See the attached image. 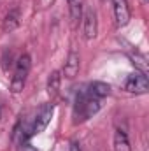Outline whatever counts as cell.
<instances>
[{
  "mask_svg": "<svg viewBox=\"0 0 149 151\" xmlns=\"http://www.w3.org/2000/svg\"><path fill=\"white\" fill-rule=\"evenodd\" d=\"M102 107V100L91 97L86 90H81L77 93L75 99V106H74V121L75 123H84L86 119L93 118L95 114L100 111Z\"/></svg>",
  "mask_w": 149,
  "mask_h": 151,
  "instance_id": "1",
  "label": "cell"
},
{
  "mask_svg": "<svg viewBox=\"0 0 149 151\" xmlns=\"http://www.w3.org/2000/svg\"><path fill=\"white\" fill-rule=\"evenodd\" d=\"M32 69V58L30 55H21L16 60V67H14V76L11 79V91L12 93H19L25 88V81L27 76Z\"/></svg>",
  "mask_w": 149,
  "mask_h": 151,
  "instance_id": "2",
  "label": "cell"
},
{
  "mask_svg": "<svg viewBox=\"0 0 149 151\" xmlns=\"http://www.w3.org/2000/svg\"><path fill=\"white\" fill-rule=\"evenodd\" d=\"M53 113H54V106H53V104L42 106V109L37 113L34 123H32V127H30V130H28V132H30L28 135H37V134H40V132H44L46 127L49 125L51 118H53Z\"/></svg>",
  "mask_w": 149,
  "mask_h": 151,
  "instance_id": "3",
  "label": "cell"
},
{
  "mask_svg": "<svg viewBox=\"0 0 149 151\" xmlns=\"http://www.w3.org/2000/svg\"><path fill=\"white\" fill-rule=\"evenodd\" d=\"M125 90L130 91V93H137V95L148 93L149 81H148V77H146V74L144 72H133V74H130L126 77V81H125Z\"/></svg>",
  "mask_w": 149,
  "mask_h": 151,
  "instance_id": "4",
  "label": "cell"
},
{
  "mask_svg": "<svg viewBox=\"0 0 149 151\" xmlns=\"http://www.w3.org/2000/svg\"><path fill=\"white\" fill-rule=\"evenodd\" d=\"M98 34V19H97V12L93 9H88L82 14V35L86 40L97 37Z\"/></svg>",
  "mask_w": 149,
  "mask_h": 151,
  "instance_id": "5",
  "label": "cell"
},
{
  "mask_svg": "<svg viewBox=\"0 0 149 151\" xmlns=\"http://www.w3.org/2000/svg\"><path fill=\"white\" fill-rule=\"evenodd\" d=\"M112 11H114V19H116V25L121 28V27H126L130 23V7H128V2L126 0H112Z\"/></svg>",
  "mask_w": 149,
  "mask_h": 151,
  "instance_id": "6",
  "label": "cell"
},
{
  "mask_svg": "<svg viewBox=\"0 0 149 151\" xmlns=\"http://www.w3.org/2000/svg\"><path fill=\"white\" fill-rule=\"evenodd\" d=\"M79 67H81V60H79V55L75 51H70L69 56H67V62L63 65V76L69 77V79H74L75 76L79 74Z\"/></svg>",
  "mask_w": 149,
  "mask_h": 151,
  "instance_id": "7",
  "label": "cell"
},
{
  "mask_svg": "<svg viewBox=\"0 0 149 151\" xmlns=\"http://www.w3.org/2000/svg\"><path fill=\"white\" fill-rule=\"evenodd\" d=\"M19 18H21V11H19L18 7H16V9H11V11L5 14L4 21H2V30H4L5 34L16 30V28L19 27Z\"/></svg>",
  "mask_w": 149,
  "mask_h": 151,
  "instance_id": "8",
  "label": "cell"
},
{
  "mask_svg": "<svg viewBox=\"0 0 149 151\" xmlns=\"http://www.w3.org/2000/svg\"><path fill=\"white\" fill-rule=\"evenodd\" d=\"M91 97H95V99H104V97H107V95H111V86L107 84V83H102V81H93V83H90L86 88H84Z\"/></svg>",
  "mask_w": 149,
  "mask_h": 151,
  "instance_id": "9",
  "label": "cell"
},
{
  "mask_svg": "<svg viewBox=\"0 0 149 151\" xmlns=\"http://www.w3.org/2000/svg\"><path fill=\"white\" fill-rule=\"evenodd\" d=\"M114 151H132L128 135H126V132L121 130V128H117V130L114 132Z\"/></svg>",
  "mask_w": 149,
  "mask_h": 151,
  "instance_id": "10",
  "label": "cell"
},
{
  "mask_svg": "<svg viewBox=\"0 0 149 151\" xmlns=\"http://www.w3.org/2000/svg\"><path fill=\"white\" fill-rule=\"evenodd\" d=\"M60 81H62V76H60L58 70L51 72L49 77H47V91L49 93H56L60 90Z\"/></svg>",
  "mask_w": 149,
  "mask_h": 151,
  "instance_id": "11",
  "label": "cell"
},
{
  "mask_svg": "<svg viewBox=\"0 0 149 151\" xmlns=\"http://www.w3.org/2000/svg\"><path fill=\"white\" fill-rule=\"evenodd\" d=\"M69 7H70V16L72 19L77 21L82 16V0H69Z\"/></svg>",
  "mask_w": 149,
  "mask_h": 151,
  "instance_id": "12",
  "label": "cell"
},
{
  "mask_svg": "<svg viewBox=\"0 0 149 151\" xmlns=\"http://www.w3.org/2000/svg\"><path fill=\"white\" fill-rule=\"evenodd\" d=\"M19 151H37V150H35L32 144H27V142H25V144H21V150Z\"/></svg>",
  "mask_w": 149,
  "mask_h": 151,
  "instance_id": "13",
  "label": "cell"
},
{
  "mask_svg": "<svg viewBox=\"0 0 149 151\" xmlns=\"http://www.w3.org/2000/svg\"><path fill=\"white\" fill-rule=\"evenodd\" d=\"M69 151H81V144H79L77 141H74V142L70 144V148H69Z\"/></svg>",
  "mask_w": 149,
  "mask_h": 151,
  "instance_id": "14",
  "label": "cell"
},
{
  "mask_svg": "<svg viewBox=\"0 0 149 151\" xmlns=\"http://www.w3.org/2000/svg\"><path fill=\"white\" fill-rule=\"evenodd\" d=\"M144 2H148V0H144Z\"/></svg>",
  "mask_w": 149,
  "mask_h": 151,
  "instance_id": "15",
  "label": "cell"
}]
</instances>
